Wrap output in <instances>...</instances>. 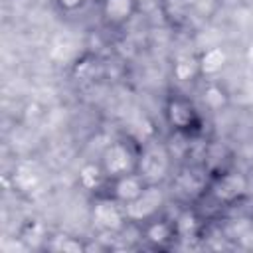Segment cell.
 <instances>
[{"mask_svg": "<svg viewBox=\"0 0 253 253\" xmlns=\"http://www.w3.org/2000/svg\"><path fill=\"white\" fill-rule=\"evenodd\" d=\"M170 158L172 154L166 146L156 142L144 144L136 158V172L148 184H160L170 170Z\"/></svg>", "mask_w": 253, "mask_h": 253, "instance_id": "1", "label": "cell"}, {"mask_svg": "<svg viewBox=\"0 0 253 253\" xmlns=\"http://www.w3.org/2000/svg\"><path fill=\"white\" fill-rule=\"evenodd\" d=\"M91 221L103 233H119L128 225L125 206L113 196H101L91 206Z\"/></svg>", "mask_w": 253, "mask_h": 253, "instance_id": "2", "label": "cell"}, {"mask_svg": "<svg viewBox=\"0 0 253 253\" xmlns=\"http://www.w3.org/2000/svg\"><path fill=\"white\" fill-rule=\"evenodd\" d=\"M164 202H166V196H164L162 186L160 184H146L142 194L125 206V211H126V217L130 223H144V221L158 215Z\"/></svg>", "mask_w": 253, "mask_h": 253, "instance_id": "3", "label": "cell"}, {"mask_svg": "<svg viewBox=\"0 0 253 253\" xmlns=\"http://www.w3.org/2000/svg\"><path fill=\"white\" fill-rule=\"evenodd\" d=\"M136 158H138V154L130 148L128 142L117 140V142H111L103 150V154H101V166H103L107 178L113 180L117 176L134 172L136 170Z\"/></svg>", "mask_w": 253, "mask_h": 253, "instance_id": "4", "label": "cell"}, {"mask_svg": "<svg viewBox=\"0 0 253 253\" xmlns=\"http://www.w3.org/2000/svg\"><path fill=\"white\" fill-rule=\"evenodd\" d=\"M168 125L174 128V132H190L198 123V111L196 107L180 95H174L168 99L164 109Z\"/></svg>", "mask_w": 253, "mask_h": 253, "instance_id": "5", "label": "cell"}, {"mask_svg": "<svg viewBox=\"0 0 253 253\" xmlns=\"http://www.w3.org/2000/svg\"><path fill=\"white\" fill-rule=\"evenodd\" d=\"M146 184L148 182L134 170V172H128V174H123V176H117L111 180V196L117 202H121L123 206H126L142 194Z\"/></svg>", "mask_w": 253, "mask_h": 253, "instance_id": "6", "label": "cell"}, {"mask_svg": "<svg viewBox=\"0 0 253 253\" xmlns=\"http://www.w3.org/2000/svg\"><path fill=\"white\" fill-rule=\"evenodd\" d=\"M245 188H247V180L241 174L225 172V174L215 178L211 192H213L217 202H233L245 194Z\"/></svg>", "mask_w": 253, "mask_h": 253, "instance_id": "7", "label": "cell"}, {"mask_svg": "<svg viewBox=\"0 0 253 253\" xmlns=\"http://www.w3.org/2000/svg\"><path fill=\"white\" fill-rule=\"evenodd\" d=\"M140 235H144V239L148 243H152L156 247H162V245L170 243L176 237V225H174V221H168V219H162V217L156 215V217L142 223Z\"/></svg>", "mask_w": 253, "mask_h": 253, "instance_id": "8", "label": "cell"}, {"mask_svg": "<svg viewBox=\"0 0 253 253\" xmlns=\"http://www.w3.org/2000/svg\"><path fill=\"white\" fill-rule=\"evenodd\" d=\"M136 8H138L136 0H103L101 2V14L113 26H121L128 22L134 16Z\"/></svg>", "mask_w": 253, "mask_h": 253, "instance_id": "9", "label": "cell"}, {"mask_svg": "<svg viewBox=\"0 0 253 253\" xmlns=\"http://www.w3.org/2000/svg\"><path fill=\"white\" fill-rule=\"evenodd\" d=\"M77 180H79V186L87 192H97L105 180H107V174L101 166V162H85L81 168H79V174H77Z\"/></svg>", "mask_w": 253, "mask_h": 253, "instance_id": "10", "label": "cell"}, {"mask_svg": "<svg viewBox=\"0 0 253 253\" xmlns=\"http://www.w3.org/2000/svg\"><path fill=\"white\" fill-rule=\"evenodd\" d=\"M198 61H200V71H202V75L213 77V75H217V73L225 67V63H227V53H225L221 47H210V49H206V51L198 57Z\"/></svg>", "mask_w": 253, "mask_h": 253, "instance_id": "11", "label": "cell"}, {"mask_svg": "<svg viewBox=\"0 0 253 253\" xmlns=\"http://www.w3.org/2000/svg\"><path fill=\"white\" fill-rule=\"evenodd\" d=\"M172 73H174V77H176L178 81H194L196 77L202 75L198 57H192V55H180V57L174 61Z\"/></svg>", "mask_w": 253, "mask_h": 253, "instance_id": "12", "label": "cell"}, {"mask_svg": "<svg viewBox=\"0 0 253 253\" xmlns=\"http://www.w3.org/2000/svg\"><path fill=\"white\" fill-rule=\"evenodd\" d=\"M202 99H204V105L211 111H219L227 105L229 101V95L227 91L219 85V83H208L204 87V93H202Z\"/></svg>", "mask_w": 253, "mask_h": 253, "instance_id": "13", "label": "cell"}, {"mask_svg": "<svg viewBox=\"0 0 253 253\" xmlns=\"http://www.w3.org/2000/svg\"><path fill=\"white\" fill-rule=\"evenodd\" d=\"M49 247L55 251H63V253H77V251L87 249V245H83L79 239H75L71 235H55L53 241L49 243Z\"/></svg>", "mask_w": 253, "mask_h": 253, "instance_id": "14", "label": "cell"}, {"mask_svg": "<svg viewBox=\"0 0 253 253\" xmlns=\"http://www.w3.org/2000/svg\"><path fill=\"white\" fill-rule=\"evenodd\" d=\"M174 225H176V235L190 237V235H194V231L198 227V217L192 211H184V213L178 215V219L174 221Z\"/></svg>", "mask_w": 253, "mask_h": 253, "instance_id": "15", "label": "cell"}, {"mask_svg": "<svg viewBox=\"0 0 253 253\" xmlns=\"http://www.w3.org/2000/svg\"><path fill=\"white\" fill-rule=\"evenodd\" d=\"M89 0H55V4L59 6V10L63 12H75L79 8H83Z\"/></svg>", "mask_w": 253, "mask_h": 253, "instance_id": "16", "label": "cell"}, {"mask_svg": "<svg viewBox=\"0 0 253 253\" xmlns=\"http://www.w3.org/2000/svg\"><path fill=\"white\" fill-rule=\"evenodd\" d=\"M243 237H247V239H249V245L253 247V225H251V227H249V229L243 233Z\"/></svg>", "mask_w": 253, "mask_h": 253, "instance_id": "17", "label": "cell"}, {"mask_svg": "<svg viewBox=\"0 0 253 253\" xmlns=\"http://www.w3.org/2000/svg\"><path fill=\"white\" fill-rule=\"evenodd\" d=\"M136 2H144V0H136Z\"/></svg>", "mask_w": 253, "mask_h": 253, "instance_id": "18", "label": "cell"}]
</instances>
